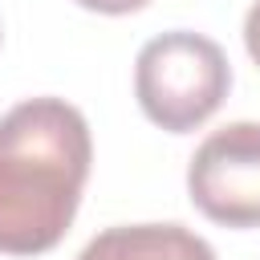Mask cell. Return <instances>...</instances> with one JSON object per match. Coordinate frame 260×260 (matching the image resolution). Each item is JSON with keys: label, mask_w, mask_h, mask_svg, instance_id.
Masks as SVG:
<instances>
[{"label": "cell", "mask_w": 260, "mask_h": 260, "mask_svg": "<svg viewBox=\"0 0 260 260\" xmlns=\"http://www.w3.org/2000/svg\"><path fill=\"white\" fill-rule=\"evenodd\" d=\"M93 138L65 98H28L0 118V252L41 256L69 232Z\"/></svg>", "instance_id": "obj_1"}, {"label": "cell", "mask_w": 260, "mask_h": 260, "mask_svg": "<svg viewBox=\"0 0 260 260\" xmlns=\"http://www.w3.org/2000/svg\"><path fill=\"white\" fill-rule=\"evenodd\" d=\"M232 89V65L211 37L175 28L142 45L134 61V98L142 114L171 130L187 134L203 126Z\"/></svg>", "instance_id": "obj_2"}, {"label": "cell", "mask_w": 260, "mask_h": 260, "mask_svg": "<svg viewBox=\"0 0 260 260\" xmlns=\"http://www.w3.org/2000/svg\"><path fill=\"white\" fill-rule=\"evenodd\" d=\"M191 203L223 228H260V122H228L187 162Z\"/></svg>", "instance_id": "obj_3"}, {"label": "cell", "mask_w": 260, "mask_h": 260, "mask_svg": "<svg viewBox=\"0 0 260 260\" xmlns=\"http://www.w3.org/2000/svg\"><path fill=\"white\" fill-rule=\"evenodd\" d=\"M77 260H215V252L183 223H122L93 236Z\"/></svg>", "instance_id": "obj_4"}, {"label": "cell", "mask_w": 260, "mask_h": 260, "mask_svg": "<svg viewBox=\"0 0 260 260\" xmlns=\"http://www.w3.org/2000/svg\"><path fill=\"white\" fill-rule=\"evenodd\" d=\"M81 8H89V12H106V16H122V12H138V8H146L150 0H77Z\"/></svg>", "instance_id": "obj_5"}, {"label": "cell", "mask_w": 260, "mask_h": 260, "mask_svg": "<svg viewBox=\"0 0 260 260\" xmlns=\"http://www.w3.org/2000/svg\"><path fill=\"white\" fill-rule=\"evenodd\" d=\"M244 45H248V57L260 65V0L248 8V16H244Z\"/></svg>", "instance_id": "obj_6"}]
</instances>
